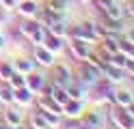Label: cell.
I'll return each instance as SVG.
<instances>
[{"instance_id":"83f0119b","label":"cell","mask_w":134,"mask_h":129,"mask_svg":"<svg viewBox=\"0 0 134 129\" xmlns=\"http://www.w3.org/2000/svg\"><path fill=\"white\" fill-rule=\"evenodd\" d=\"M2 47H4V37L0 34V50H2Z\"/></svg>"},{"instance_id":"2e32d148","label":"cell","mask_w":134,"mask_h":129,"mask_svg":"<svg viewBox=\"0 0 134 129\" xmlns=\"http://www.w3.org/2000/svg\"><path fill=\"white\" fill-rule=\"evenodd\" d=\"M30 127L32 129H50V125H48V120H46V114H43V112H35V114H32V118H30Z\"/></svg>"},{"instance_id":"484cf974","label":"cell","mask_w":134,"mask_h":129,"mask_svg":"<svg viewBox=\"0 0 134 129\" xmlns=\"http://www.w3.org/2000/svg\"><path fill=\"white\" fill-rule=\"evenodd\" d=\"M123 39H128L130 43H134V28H130L128 32H125V34H123Z\"/></svg>"},{"instance_id":"f1b7e54d","label":"cell","mask_w":134,"mask_h":129,"mask_svg":"<svg viewBox=\"0 0 134 129\" xmlns=\"http://www.w3.org/2000/svg\"><path fill=\"white\" fill-rule=\"evenodd\" d=\"M0 108H2V101H0Z\"/></svg>"},{"instance_id":"d6986e66","label":"cell","mask_w":134,"mask_h":129,"mask_svg":"<svg viewBox=\"0 0 134 129\" xmlns=\"http://www.w3.org/2000/svg\"><path fill=\"white\" fill-rule=\"evenodd\" d=\"M85 123H89L93 129H102V125H104V118H102V114H97V112H89V114L82 118Z\"/></svg>"},{"instance_id":"52a82bcc","label":"cell","mask_w":134,"mask_h":129,"mask_svg":"<svg viewBox=\"0 0 134 129\" xmlns=\"http://www.w3.org/2000/svg\"><path fill=\"white\" fill-rule=\"evenodd\" d=\"M102 75H106V77H108V82H121L123 77H125V71H123L121 67H115V65L108 63V65L104 67Z\"/></svg>"},{"instance_id":"8fae6325","label":"cell","mask_w":134,"mask_h":129,"mask_svg":"<svg viewBox=\"0 0 134 129\" xmlns=\"http://www.w3.org/2000/svg\"><path fill=\"white\" fill-rule=\"evenodd\" d=\"M43 86H46V80H43V75H41V73H28L26 75V88H30L32 93L41 90Z\"/></svg>"},{"instance_id":"4fadbf2b","label":"cell","mask_w":134,"mask_h":129,"mask_svg":"<svg viewBox=\"0 0 134 129\" xmlns=\"http://www.w3.org/2000/svg\"><path fill=\"white\" fill-rule=\"evenodd\" d=\"M50 34H56V37H65L67 34V24H65V20H54V22H50L48 24V28H46Z\"/></svg>"},{"instance_id":"9a60e30c","label":"cell","mask_w":134,"mask_h":129,"mask_svg":"<svg viewBox=\"0 0 134 129\" xmlns=\"http://www.w3.org/2000/svg\"><path fill=\"white\" fill-rule=\"evenodd\" d=\"M104 15L106 17H110V20H123V15H125V9H123V4H117V2H113L110 7L104 11Z\"/></svg>"},{"instance_id":"ac0fdd59","label":"cell","mask_w":134,"mask_h":129,"mask_svg":"<svg viewBox=\"0 0 134 129\" xmlns=\"http://www.w3.org/2000/svg\"><path fill=\"white\" fill-rule=\"evenodd\" d=\"M7 84H9L11 88H22V86H26V75L13 71V73L9 75V80H7Z\"/></svg>"},{"instance_id":"603a6c76","label":"cell","mask_w":134,"mask_h":129,"mask_svg":"<svg viewBox=\"0 0 134 129\" xmlns=\"http://www.w3.org/2000/svg\"><path fill=\"white\" fill-rule=\"evenodd\" d=\"M13 71H15V69H13L11 63H0V75H2L4 80H9V75H11Z\"/></svg>"},{"instance_id":"7402d4cb","label":"cell","mask_w":134,"mask_h":129,"mask_svg":"<svg viewBox=\"0 0 134 129\" xmlns=\"http://www.w3.org/2000/svg\"><path fill=\"white\" fill-rule=\"evenodd\" d=\"M0 101H2V103H11L13 101V88L9 84L0 86Z\"/></svg>"},{"instance_id":"d4e9b609","label":"cell","mask_w":134,"mask_h":129,"mask_svg":"<svg viewBox=\"0 0 134 129\" xmlns=\"http://www.w3.org/2000/svg\"><path fill=\"white\" fill-rule=\"evenodd\" d=\"M0 4L9 11V9H15V7H18V0H0Z\"/></svg>"},{"instance_id":"7a4b0ae2","label":"cell","mask_w":134,"mask_h":129,"mask_svg":"<svg viewBox=\"0 0 134 129\" xmlns=\"http://www.w3.org/2000/svg\"><path fill=\"white\" fill-rule=\"evenodd\" d=\"M110 120H113V125L117 129H130L134 125V118L128 114V110L121 108V106H117L113 112H110Z\"/></svg>"},{"instance_id":"277c9868","label":"cell","mask_w":134,"mask_h":129,"mask_svg":"<svg viewBox=\"0 0 134 129\" xmlns=\"http://www.w3.org/2000/svg\"><path fill=\"white\" fill-rule=\"evenodd\" d=\"M89 54H91V47H89L87 41H82V39H74L71 41V56L76 60H87Z\"/></svg>"},{"instance_id":"8992f818","label":"cell","mask_w":134,"mask_h":129,"mask_svg":"<svg viewBox=\"0 0 134 129\" xmlns=\"http://www.w3.org/2000/svg\"><path fill=\"white\" fill-rule=\"evenodd\" d=\"M35 58H37V63H39V65L50 67V65L54 63V52L46 50L43 45H37V47H35Z\"/></svg>"},{"instance_id":"ba28073f","label":"cell","mask_w":134,"mask_h":129,"mask_svg":"<svg viewBox=\"0 0 134 129\" xmlns=\"http://www.w3.org/2000/svg\"><path fill=\"white\" fill-rule=\"evenodd\" d=\"M13 101H18L20 106H28L32 103V90L22 86V88H13Z\"/></svg>"},{"instance_id":"ffe728a7","label":"cell","mask_w":134,"mask_h":129,"mask_svg":"<svg viewBox=\"0 0 134 129\" xmlns=\"http://www.w3.org/2000/svg\"><path fill=\"white\" fill-rule=\"evenodd\" d=\"M37 26H39L37 20H28V22H24V24L20 26V34H22V37H30V34L37 30Z\"/></svg>"},{"instance_id":"9c48e42d","label":"cell","mask_w":134,"mask_h":129,"mask_svg":"<svg viewBox=\"0 0 134 129\" xmlns=\"http://www.w3.org/2000/svg\"><path fill=\"white\" fill-rule=\"evenodd\" d=\"M13 69H15L18 73L28 75V73L35 71V60H32V58H18V60L13 63Z\"/></svg>"},{"instance_id":"4316f807","label":"cell","mask_w":134,"mask_h":129,"mask_svg":"<svg viewBox=\"0 0 134 129\" xmlns=\"http://www.w3.org/2000/svg\"><path fill=\"white\" fill-rule=\"evenodd\" d=\"M125 110H128V114H130V116L134 118V101L130 103V106H125Z\"/></svg>"},{"instance_id":"f546056e","label":"cell","mask_w":134,"mask_h":129,"mask_svg":"<svg viewBox=\"0 0 134 129\" xmlns=\"http://www.w3.org/2000/svg\"><path fill=\"white\" fill-rule=\"evenodd\" d=\"M130 129H132V127H130Z\"/></svg>"},{"instance_id":"30bf717a","label":"cell","mask_w":134,"mask_h":129,"mask_svg":"<svg viewBox=\"0 0 134 129\" xmlns=\"http://www.w3.org/2000/svg\"><path fill=\"white\" fill-rule=\"evenodd\" d=\"M46 50H50V52H61L63 50V37H56V34H46V39H43V43H41Z\"/></svg>"},{"instance_id":"44dd1931","label":"cell","mask_w":134,"mask_h":129,"mask_svg":"<svg viewBox=\"0 0 134 129\" xmlns=\"http://www.w3.org/2000/svg\"><path fill=\"white\" fill-rule=\"evenodd\" d=\"M46 34H48L46 26H41V24H39V26H37V30L32 32V34H30L28 39H30L32 43H35V45H41V43H43V39H46Z\"/></svg>"},{"instance_id":"6da1fadb","label":"cell","mask_w":134,"mask_h":129,"mask_svg":"<svg viewBox=\"0 0 134 129\" xmlns=\"http://www.w3.org/2000/svg\"><path fill=\"white\" fill-rule=\"evenodd\" d=\"M99 77H102V73H99L91 63H87V60H82V63H80V69H78V73H76V80L78 82H82L89 88V86H93Z\"/></svg>"},{"instance_id":"e0dca14e","label":"cell","mask_w":134,"mask_h":129,"mask_svg":"<svg viewBox=\"0 0 134 129\" xmlns=\"http://www.w3.org/2000/svg\"><path fill=\"white\" fill-rule=\"evenodd\" d=\"M2 123H7L9 127H15V125L22 123V114L18 110H4V120Z\"/></svg>"},{"instance_id":"5b68a950","label":"cell","mask_w":134,"mask_h":129,"mask_svg":"<svg viewBox=\"0 0 134 129\" xmlns=\"http://www.w3.org/2000/svg\"><path fill=\"white\" fill-rule=\"evenodd\" d=\"M63 112H65V114L67 116H74V118H78L80 114H82V99H67L65 103H63Z\"/></svg>"},{"instance_id":"7c38bea8","label":"cell","mask_w":134,"mask_h":129,"mask_svg":"<svg viewBox=\"0 0 134 129\" xmlns=\"http://www.w3.org/2000/svg\"><path fill=\"white\" fill-rule=\"evenodd\" d=\"M18 11H20V15H24V17H37L39 7H37L35 0H26V2L18 4Z\"/></svg>"},{"instance_id":"cb8c5ba5","label":"cell","mask_w":134,"mask_h":129,"mask_svg":"<svg viewBox=\"0 0 134 129\" xmlns=\"http://www.w3.org/2000/svg\"><path fill=\"white\" fill-rule=\"evenodd\" d=\"M91 2H93V7H95V9H99V11L104 13L106 9H108V7H110V4L115 2V0H91Z\"/></svg>"},{"instance_id":"3957f363","label":"cell","mask_w":134,"mask_h":129,"mask_svg":"<svg viewBox=\"0 0 134 129\" xmlns=\"http://www.w3.org/2000/svg\"><path fill=\"white\" fill-rule=\"evenodd\" d=\"M71 82H74L71 71H69L65 65H56V67H54V84H58V86H63V88H67Z\"/></svg>"},{"instance_id":"5bb4252c","label":"cell","mask_w":134,"mask_h":129,"mask_svg":"<svg viewBox=\"0 0 134 129\" xmlns=\"http://www.w3.org/2000/svg\"><path fill=\"white\" fill-rule=\"evenodd\" d=\"M132 101H134V97H132V93H130V90H123V88L115 90V106L125 108V106H130Z\"/></svg>"}]
</instances>
